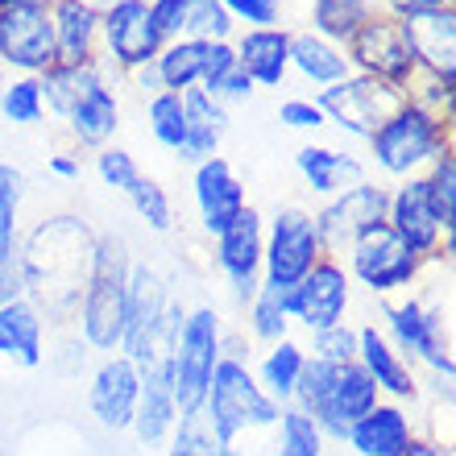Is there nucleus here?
Returning a JSON list of instances; mask_svg holds the SVG:
<instances>
[{
	"label": "nucleus",
	"instance_id": "a211bd4d",
	"mask_svg": "<svg viewBox=\"0 0 456 456\" xmlns=\"http://www.w3.org/2000/svg\"><path fill=\"white\" fill-rule=\"evenodd\" d=\"M373 407H378V386H373V378L361 370L357 361H348V365H337V373H332L324 398L315 403L312 419H315V428H320L324 436L345 440L348 428H353L361 415H370Z\"/></svg>",
	"mask_w": 456,
	"mask_h": 456
},
{
	"label": "nucleus",
	"instance_id": "f03ea898",
	"mask_svg": "<svg viewBox=\"0 0 456 456\" xmlns=\"http://www.w3.org/2000/svg\"><path fill=\"white\" fill-rule=\"evenodd\" d=\"M129 245L117 232H104L92 245V270L79 299V328L84 340L100 353H117L125 340V303H129Z\"/></svg>",
	"mask_w": 456,
	"mask_h": 456
},
{
	"label": "nucleus",
	"instance_id": "ea45409f",
	"mask_svg": "<svg viewBox=\"0 0 456 456\" xmlns=\"http://www.w3.org/2000/svg\"><path fill=\"white\" fill-rule=\"evenodd\" d=\"M0 112H4L9 125H37V120L46 117L37 75H12L9 84L0 87Z\"/></svg>",
	"mask_w": 456,
	"mask_h": 456
},
{
	"label": "nucleus",
	"instance_id": "6e6552de",
	"mask_svg": "<svg viewBox=\"0 0 456 456\" xmlns=\"http://www.w3.org/2000/svg\"><path fill=\"white\" fill-rule=\"evenodd\" d=\"M403 92L390 84H378V79H370V75H345L340 84L332 87H320V96H315V104L324 109L328 125H337L340 133H348V137H370L378 125H382L390 112L403 104Z\"/></svg>",
	"mask_w": 456,
	"mask_h": 456
},
{
	"label": "nucleus",
	"instance_id": "7c9ffc66",
	"mask_svg": "<svg viewBox=\"0 0 456 456\" xmlns=\"http://www.w3.org/2000/svg\"><path fill=\"white\" fill-rule=\"evenodd\" d=\"M295 167H299V175L307 179V187H312L315 195H328V200L348 191V187H357V183H365L357 158L340 154L332 145H303L299 154H295Z\"/></svg>",
	"mask_w": 456,
	"mask_h": 456
},
{
	"label": "nucleus",
	"instance_id": "5701e85b",
	"mask_svg": "<svg viewBox=\"0 0 456 456\" xmlns=\"http://www.w3.org/2000/svg\"><path fill=\"white\" fill-rule=\"evenodd\" d=\"M100 21L104 12L92 0H59L50 9L59 62H100Z\"/></svg>",
	"mask_w": 456,
	"mask_h": 456
},
{
	"label": "nucleus",
	"instance_id": "a19ab883",
	"mask_svg": "<svg viewBox=\"0 0 456 456\" xmlns=\"http://www.w3.org/2000/svg\"><path fill=\"white\" fill-rule=\"evenodd\" d=\"M324 452V432L315 428L312 415L299 407L278 411V456H320Z\"/></svg>",
	"mask_w": 456,
	"mask_h": 456
},
{
	"label": "nucleus",
	"instance_id": "412c9836",
	"mask_svg": "<svg viewBox=\"0 0 456 456\" xmlns=\"http://www.w3.org/2000/svg\"><path fill=\"white\" fill-rule=\"evenodd\" d=\"M137 398H142V378L133 370V361L117 357V353L109 361H100L96 378H92V395H87L92 415L112 432H125V428H133Z\"/></svg>",
	"mask_w": 456,
	"mask_h": 456
},
{
	"label": "nucleus",
	"instance_id": "c9c22d12",
	"mask_svg": "<svg viewBox=\"0 0 456 456\" xmlns=\"http://www.w3.org/2000/svg\"><path fill=\"white\" fill-rule=\"evenodd\" d=\"M423 191H428V208H432L440 232L452 237V228H456V145L444 150L432 167L423 170Z\"/></svg>",
	"mask_w": 456,
	"mask_h": 456
},
{
	"label": "nucleus",
	"instance_id": "cd10ccee",
	"mask_svg": "<svg viewBox=\"0 0 456 456\" xmlns=\"http://www.w3.org/2000/svg\"><path fill=\"white\" fill-rule=\"evenodd\" d=\"M167 307H170V290H167V282L158 278V270H150V265H133L129 270V303H125V340H120V353L137 345V340L167 315Z\"/></svg>",
	"mask_w": 456,
	"mask_h": 456
},
{
	"label": "nucleus",
	"instance_id": "a18cd8bd",
	"mask_svg": "<svg viewBox=\"0 0 456 456\" xmlns=\"http://www.w3.org/2000/svg\"><path fill=\"white\" fill-rule=\"evenodd\" d=\"M96 170H100V179L109 183L112 191H120V195L142 179V170H137L133 154L129 150H120V145H104V150H96Z\"/></svg>",
	"mask_w": 456,
	"mask_h": 456
},
{
	"label": "nucleus",
	"instance_id": "bb28decb",
	"mask_svg": "<svg viewBox=\"0 0 456 456\" xmlns=\"http://www.w3.org/2000/svg\"><path fill=\"white\" fill-rule=\"evenodd\" d=\"M357 365L373 378V386L378 390H386V395L395 398H415V373H411V365L403 361V353H398L390 340L378 332V328H361L357 332Z\"/></svg>",
	"mask_w": 456,
	"mask_h": 456
},
{
	"label": "nucleus",
	"instance_id": "f3484780",
	"mask_svg": "<svg viewBox=\"0 0 456 456\" xmlns=\"http://www.w3.org/2000/svg\"><path fill=\"white\" fill-rule=\"evenodd\" d=\"M386 324L395 337L398 353H415L419 361H428L436 373L452 378V353H448V337H444V315L436 307H423L419 299L407 303H390L386 307Z\"/></svg>",
	"mask_w": 456,
	"mask_h": 456
},
{
	"label": "nucleus",
	"instance_id": "58836bf2",
	"mask_svg": "<svg viewBox=\"0 0 456 456\" xmlns=\"http://www.w3.org/2000/svg\"><path fill=\"white\" fill-rule=\"evenodd\" d=\"M145 120H150L154 142L179 154L183 142H187V120H183V96L179 92H158V96H150V104H145Z\"/></svg>",
	"mask_w": 456,
	"mask_h": 456
},
{
	"label": "nucleus",
	"instance_id": "49530a36",
	"mask_svg": "<svg viewBox=\"0 0 456 456\" xmlns=\"http://www.w3.org/2000/svg\"><path fill=\"white\" fill-rule=\"evenodd\" d=\"M312 357L332 361V365H348V361H357V332H353L348 324L312 332Z\"/></svg>",
	"mask_w": 456,
	"mask_h": 456
},
{
	"label": "nucleus",
	"instance_id": "c85d7f7f",
	"mask_svg": "<svg viewBox=\"0 0 456 456\" xmlns=\"http://www.w3.org/2000/svg\"><path fill=\"white\" fill-rule=\"evenodd\" d=\"M290 71L312 87H332L345 75H353V67L345 59V46L312 34V29H299V34H290Z\"/></svg>",
	"mask_w": 456,
	"mask_h": 456
},
{
	"label": "nucleus",
	"instance_id": "c03bdc74",
	"mask_svg": "<svg viewBox=\"0 0 456 456\" xmlns=\"http://www.w3.org/2000/svg\"><path fill=\"white\" fill-rule=\"evenodd\" d=\"M129 204H133V212L145 220V228H154V232H167L170 224H175V208H170V195L162 191V183H154V179H137L129 187Z\"/></svg>",
	"mask_w": 456,
	"mask_h": 456
},
{
	"label": "nucleus",
	"instance_id": "79ce46f5",
	"mask_svg": "<svg viewBox=\"0 0 456 456\" xmlns=\"http://www.w3.org/2000/svg\"><path fill=\"white\" fill-rule=\"evenodd\" d=\"M237 21L228 17L220 0H187V17H183V37L195 42H232Z\"/></svg>",
	"mask_w": 456,
	"mask_h": 456
},
{
	"label": "nucleus",
	"instance_id": "aec40b11",
	"mask_svg": "<svg viewBox=\"0 0 456 456\" xmlns=\"http://www.w3.org/2000/svg\"><path fill=\"white\" fill-rule=\"evenodd\" d=\"M195 208H200V220L212 237H220L232 220L245 212V183L237 179V170L228 167V158L212 154L204 162H195Z\"/></svg>",
	"mask_w": 456,
	"mask_h": 456
},
{
	"label": "nucleus",
	"instance_id": "864d4df0",
	"mask_svg": "<svg viewBox=\"0 0 456 456\" xmlns=\"http://www.w3.org/2000/svg\"><path fill=\"white\" fill-rule=\"evenodd\" d=\"M50 175H59V179H79V154H54L50 158Z\"/></svg>",
	"mask_w": 456,
	"mask_h": 456
},
{
	"label": "nucleus",
	"instance_id": "de8ad7c7",
	"mask_svg": "<svg viewBox=\"0 0 456 456\" xmlns=\"http://www.w3.org/2000/svg\"><path fill=\"white\" fill-rule=\"evenodd\" d=\"M220 4L245 29H270L282 21V0H220Z\"/></svg>",
	"mask_w": 456,
	"mask_h": 456
},
{
	"label": "nucleus",
	"instance_id": "603ef678",
	"mask_svg": "<svg viewBox=\"0 0 456 456\" xmlns=\"http://www.w3.org/2000/svg\"><path fill=\"white\" fill-rule=\"evenodd\" d=\"M456 0H386V12L395 17H407V12H423V9H448Z\"/></svg>",
	"mask_w": 456,
	"mask_h": 456
},
{
	"label": "nucleus",
	"instance_id": "13d9d810",
	"mask_svg": "<svg viewBox=\"0 0 456 456\" xmlns=\"http://www.w3.org/2000/svg\"><path fill=\"white\" fill-rule=\"evenodd\" d=\"M216 456H240V452H237L232 444H220V448H216Z\"/></svg>",
	"mask_w": 456,
	"mask_h": 456
},
{
	"label": "nucleus",
	"instance_id": "b1692460",
	"mask_svg": "<svg viewBox=\"0 0 456 456\" xmlns=\"http://www.w3.org/2000/svg\"><path fill=\"white\" fill-rule=\"evenodd\" d=\"M0 357L37 370L46 353H42V307L34 299H12L0 303Z\"/></svg>",
	"mask_w": 456,
	"mask_h": 456
},
{
	"label": "nucleus",
	"instance_id": "f8f14e48",
	"mask_svg": "<svg viewBox=\"0 0 456 456\" xmlns=\"http://www.w3.org/2000/svg\"><path fill=\"white\" fill-rule=\"evenodd\" d=\"M345 307H348V278L337 257H320L307 270V278H299L287 290V315L299 320L307 332H324V328L345 324Z\"/></svg>",
	"mask_w": 456,
	"mask_h": 456
},
{
	"label": "nucleus",
	"instance_id": "09e8293b",
	"mask_svg": "<svg viewBox=\"0 0 456 456\" xmlns=\"http://www.w3.org/2000/svg\"><path fill=\"white\" fill-rule=\"evenodd\" d=\"M278 120H282L287 129H324L328 125L324 109H320L315 100H307V96L282 100V104H278Z\"/></svg>",
	"mask_w": 456,
	"mask_h": 456
},
{
	"label": "nucleus",
	"instance_id": "c756f323",
	"mask_svg": "<svg viewBox=\"0 0 456 456\" xmlns=\"http://www.w3.org/2000/svg\"><path fill=\"white\" fill-rule=\"evenodd\" d=\"M67 129L84 150H104L112 145L120 129V100L109 84H96L71 112H67Z\"/></svg>",
	"mask_w": 456,
	"mask_h": 456
},
{
	"label": "nucleus",
	"instance_id": "393cba45",
	"mask_svg": "<svg viewBox=\"0 0 456 456\" xmlns=\"http://www.w3.org/2000/svg\"><path fill=\"white\" fill-rule=\"evenodd\" d=\"M357 456H398L403 448L415 440V428H411L407 411L390 407V403H378L370 415H361L345 436Z\"/></svg>",
	"mask_w": 456,
	"mask_h": 456
},
{
	"label": "nucleus",
	"instance_id": "bf43d9fd",
	"mask_svg": "<svg viewBox=\"0 0 456 456\" xmlns=\"http://www.w3.org/2000/svg\"><path fill=\"white\" fill-rule=\"evenodd\" d=\"M142 4H154V0H142Z\"/></svg>",
	"mask_w": 456,
	"mask_h": 456
},
{
	"label": "nucleus",
	"instance_id": "20e7f679",
	"mask_svg": "<svg viewBox=\"0 0 456 456\" xmlns=\"http://www.w3.org/2000/svg\"><path fill=\"white\" fill-rule=\"evenodd\" d=\"M278 403L265 395L257 378L249 373V365L240 357H220L208 382L204 415L212 423V436L220 444H232L237 436H245L249 428H270L278 423Z\"/></svg>",
	"mask_w": 456,
	"mask_h": 456
},
{
	"label": "nucleus",
	"instance_id": "e433bc0d",
	"mask_svg": "<svg viewBox=\"0 0 456 456\" xmlns=\"http://www.w3.org/2000/svg\"><path fill=\"white\" fill-rule=\"evenodd\" d=\"M303 361H307V353H303L295 340H274V348L265 353L262 361V390L274 403H290V395H295V382H299V370H303Z\"/></svg>",
	"mask_w": 456,
	"mask_h": 456
},
{
	"label": "nucleus",
	"instance_id": "4be33fe9",
	"mask_svg": "<svg viewBox=\"0 0 456 456\" xmlns=\"http://www.w3.org/2000/svg\"><path fill=\"white\" fill-rule=\"evenodd\" d=\"M237 67L249 75L253 87H282L290 75V29L270 25V29H240L232 37Z\"/></svg>",
	"mask_w": 456,
	"mask_h": 456
},
{
	"label": "nucleus",
	"instance_id": "2eb2a0df",
	"mask_svg": "<svg viewBox=\"0 0 456 456\" xmlns=\"http://www.w3.org/2000/svg\"><path fill=\"white\" fill-rule=\"evenodd\" d=\"M386 224L411 253H419L423 262L428 257H448L452 253V237L440 232L432 208H428V191H423V175L415 179H403L390 191V204H386Z\"/></svg>",
	"mask_w": 456,
	"mask_h": 456
},
{
	"label": "nucleus",
	"instance_id": "1a4fd4ad",
	"mask_svg": "<svg viewBox=\"0 0 456 456\" xmlns=\"http://www.w3.org/2000/svg\"><path fill=\"white\" fill-rule=\"evenodd\" d=\"M167 37L158 34V21L150 4L142 0H117L104 9L100 21V59H112V67H120L125 75L142 71L162 54Z\"/></svg>",
	"mask_w": 456,
	"mask_h": 456
},
{
	"label": "nucleus",
	"instance_id": "8fccbe9b",
	"mask_svg": "<svg viewBox=\"0 0 456 456\" xmlns=\"http://www.w3.org/2000/svg\"><path fill=\"white\" fill-rule=\"evenodd\" d=\"M237 67V50H232V42H208V54H204V79H200V87H204L208 96L216 92V84L224 79L228 71Z\"/></svg>",
	"mask_w": 456,
	"mask_h": 456
},
{
	"label": "nucleus",
	"instance_id": "4c0bfd02",
	"mask_svg": "<svg viewBox=\"0 0 456 456\" xmlns=\"http://www.w3.org/2000/svg\"><path fill=\"white\" fill-rule=\"evenodd\" d=\"M287 290L290 287H274V282H265L262 278V287H257V295H253V307H249V324H253V337H262V340H282L287 337V324H290V315H287Z\"/></svg>",
	"mask_w": 456,
	"mask_h": 456
},
{
	"label": "nucleus",
	"instance_id": "f704fd0d",
	"mask_svg": "<svg viewBox=\"0 0 456 456\" xmlns=\"http://www.w3.org/2000/svg\"><path fill=\"white\" fill-rule=\"evenodd\" d=\"M373 9H378L373 0H312V34L345 46L348 37L370 21Z\"/></svg>",
	"mask_w": 456,
	"mask_h": 456
},
{
	"label": "nucleus",
	"instance_id": "9d476101",
	"mask_svg": "<svg viewBox=\"0 0 456 456\" xmlns=\"http://www.w3.org/2000/svg\"><path fill=\"white\" fill-rule=\"evenodd\" d=\"M348 265L353 274L373 290V295H390L398 287H411L423 270V257L411 253L403 240L390 232V224H373L370 232H361L353 245H348Z\"/></svg>",
	"mask_w": 456,
	"mask_h": 456
},
{
	"label": "nucleus",
	"instance_id": "7ed1b4c3",
	"mask_svg": "<svg viewBox=\"0 0 456 456\" xmlns=\"http://www.w3.org/2000/svg\"><path fill=\"white\" fill-rule=\"evenodd\" d=\"M365 142H370V154L382 175H390V179H415L444 150H452V117L403 100Z\"/></svg>",
	"mask_w": 456,
	"mask_h": 456
},
{
	"label": "nucleus",
	"instance_id": "6e6d98bb",
	"mask_svg": "<svg viewBox=\"0 0 456 456\" xmlns=\"http://www.w3.org/2000/svg\"><path fill=\"white\" fill-rule=\"evenodd\" d=\"M129 79L137 84V92H145V96H158V92H162V84H158V71H154V62H150V67H142V71H133Z\"/></svg>",
	"mask_w": 456,
	"mask_h": 456
},
{
	"label": "nucleus",
	"instance_id": "4d7b16f0",
	"mask_svg": "<svg viewBox=\"0 0 456 456\" xmlns=\"http://www.w3.org/2000/svg\"><path fill=\"white\" fill-rule=\"evenodd\" d=\"M9 4H17V9H42V12H50L59 0H0V9H9Z\"/></svg>",
	"mask_w": 456,
	"mask_h": 456
},
{
	"label": "nucleus",
	"instance_id": "6ab92c4d",
	"mask_svg": "<svg viewBox=\"0 0 456 456\" xmlns=\"http://www.w3.org/2000/svg\"><path fill=\"white\" fill-rule=\"evenodd\" d=\"M21 200L25 175L12 162H0V303L25 299V265H21Z\"/></svg>",
	"mask_w": 456,
	"mask_h": 456
},
{
	"label": "nucleus",
	"instance_id": "4468645a",
	"mask_svg": "<svg viewBox=\"0 0 456 456\" xmlns=\"http://www.w3.org/2000/svg\"><path fill=\"white\" fill-rule=\"evenodd\" d=\"M398 25L411 46L415 71L432 75L440 84H456V4L407 12V17H398Z\"/></svg>",
	"mask_w": 456,
	"mask_h": 456
},
{
	"label": "nucleus",
	"instance_id": "2f4dec72",
	"mask_svg": "<svg viewBox=\"0 0 456 456\" xmlns=\"http://www.w3.org/2000/svg\"><path fill=\"white\" fill-rule=\"evenodd\" d=\"M37 84H42V104H46L54 117L67 120V112H71L92 87L104 84V71H100V62H59L54 59L46 71L37 75Z\"/></svg>",
	"mask_w": 456,
	"mask_h": 456
},
{
	"label": "nucleus",
	"instance_id": "dca6fc26",
	"mask_svg": "<svg viewBox=\"0 0 456 456\" xmlns=\"http://www.w3.org/2000/svg\"><path fill=\"white\" fill-rule=\"evenodd\" d=\"M262 245H265V220L257 208H245L216 237V262L240 303L253 299L257 287H262Z\"/></svg>",
	"mask_w": 456,
	"mask_h": 456
},
{
	"label": "nucleus",
	"instance_id": "39448f33",
	"mask_svg": "<svg viewBox=\"0 0 456 456\" xmlns=\"http://www.w3.org/2000/svg\"><path fill=\"white\" fill-rule=\"evenodd\" d=\"M220 348H224L220 345V315L212 307H195L191 315H183L175 357H170V395H175L179 415L204 411L212 370L224 357Z\"/></svg>",
	"mask_w": 456,
	"mask_h": 456
},
{
	"label": "nucleus",
	"instance_id": "a878e982",
	"mask_svg": "<svg viewBox=\"0 0 456 456\" xmlns=\"http://www.w3.org/2000/svg\"><path fill=\"white\" fill-rule=\"evenodd\" d=\"M183 120H187V142L179 158L187 162H204L220 150V137L228 129V109L216 96H208L204 87H187L183 92Z\"/></svg>",
	"mask_w": 456,
	"mask_h": 456
},
{
	"label": "nucleus",
	"instance_id": "423d86ee",
	"mask_svg": "<svg viewBox=\"0 0 456 456\" xmlns=\"http://www.w3.org/2000/svg\"><path fill=\"white\" fill-rule=\"evenodd\" d=\"M345 59L357 75H370V79L390 84L398 92H407V84L415 79V59H411V46L403 37V25L386 9H373L370 21L348 37Z\"/></svg>",
	"mask_w": 456,
	"mask_h": 456
},
{
	"label": "nucleus",
	"instance_id": "f257e3e1",
	"mask_svg": "<svg viewBox=\"0 0 456 456\" xmlns=\"http://www.w3.org/2000/svg\"><path fill=\"white\" fill-rule=\"evenodd\" d=\"M92 228L79 216H50L21 237V265H25V290L37 303H46V312L67 315L79 312L92 270Z\"/></svg>",
	"mask_w": 456,
	"mask_h": 456
},
{
	"label": "nucleus",
	"instance_id": "3c124183",
	"mask_svg": "<svg viewBox=\"0 0 456 456\" xmlns=\"http://www.w3.org/2000/svg\"><path fill=\"white\" fill-rule=\"evenodd\" d=\"M150 12H154L158 34L167 37V42L183 37V17H187V0H154V4H150Z\"/></svg>",
	"mask_w": 456,
	"mask_h": 456
},
{
	"label": "nucleus",
	"instance_id": "0eeeda50",
	"mask_svg": "<svg viewBox=\"0 0 456 456\" xmlns=\"http://www.w3.org/2000/svg\"><path fill=\"white\" fill-rule=\"evenodd\" d=\"M320 257H328L315 232V216L303 208H282L270 228H265V245H262V270L265 282L274 287H295L299 278H307Z\"/></svg>",
	"mask_w": 456,
	"mask_h": 456
},
{
	"label": "nucleus",
	"instance_id": "72a5a7b5",
	"mask_svg": "<svg viewBox=\"0 0 456 456\" xmlns=\"http://www.w3.org/2000/svg\"><path fill=\"white\" fill-rule=\"evenodd\" d=\"M204 54H208V42H195V37H175L162 46V54L154 59V71H158V84L162 92H187V87H200L204 79Z\"/></svg>",
	"mask_w": 456,
	"mask_h": 456
},
{
	"label": "nucleus",
	"instance_id": "473e14b6",
	"mask_svg": "<svg viewBox=\"0 0 456 456\" xmlns=\"http://www.w3.org/2000/svg\"><path fill=\"white\" fill-rule=\"evenodd\" d=\"M179 419L175 395H170V378H142V398H137V415H133V432L142 444H162Z\"/></svg>",
	"mask_w": 456,
	"mask_h": 456
},
{
	"label": "nucleus",
	"instance_id": "9b49d317",
	"mask_svg": "<svg viewBox=\"0 0 456 456\" xmlns=\"http://www.w3.org/2000/svg\"><path fill=\"white\" fill-rule=\"evenodd\" d=\"M386 204H390V187H378V183H357L348 191L332 195L320 212H315V232H320V245L324 253L348 249L361 232H370L373 224L386 220Z\"/></svg>",
	"mask_w": 456,
	"mask_h": 456
},
{
	"label": "nucleus",
	"instance_id": "5fc2aeb1",
	"mask_svg": "<svg viewBox=\"0 0 456 456\" xmlns=\"http://www.w3.org/2000/svg\"><path fill=\"white\" fill-rule=\"evenodd\" d=\"M398 456H452V452H448L444 444H436V440H419V436H415Z\"/></svg>",
	"mask_w": 456,
	"mask_h": 456
},
{
	"label": "nucleus",
	"instance_id": "37998d69",
	"mask_svg": "<svg viewBox=\"0 0 456 456\" xmlns=\"http://www.w3.org/2000/svg\"><path fill=\"white\" fill-rule=\"evenodd\" d=\"M216 448H220V440L212 436V423H208L204 411H191V415L175 419L167 456H216Z\"/></svg>",
	"mask_w": 456,
	"mask_h": 456
},
{
	"label": "nucleus",
	"instance_id": "ddd939ff",
	"mask_svg": "<svg viewBox=\"0 0 456 456\" xmlns=\"http://www.w3.org/2000/svg\"><path fill=\"white\" fill-rule=\"evenodd\" d=\"M59 59L54 50V25L42 9H0V67L17 75H42Z\"/></svg>",
	"mask_w": 456,
	"mask_h": 456
}]
</instances>
